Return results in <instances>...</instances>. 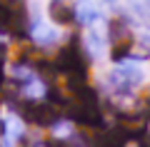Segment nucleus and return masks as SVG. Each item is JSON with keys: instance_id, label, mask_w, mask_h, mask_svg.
<instances>
[{"instance_id": "nucleus-1", "label": "nucleus", "mask_w": 150, "mask_h": 147, "mask_svg": "<svg viewBox=\"0 0 150 147\" xmlns=\"http://www.w3.org/2000/svg\"><path fill=\"white\" fill-rule=\"evenodd\" d=\"M48 15L55 25H68V23L78 20V8L68 5V0H53L48 8Z\"/></svg>"}, {"instance_id": "nucleus-3", "label": "nucleus", "mask_w": 150, "mask_h": 147, "mask_svg": "<svg viewBox=\"0 0 150 147\" xmlns=\"http://www.w3.org/2000/svg\"><path fill=\"white\" fill-rule=\"evenodd\" d=\"M40 147H70L68 140H60V137H53V140H45Z\"/></svg>"}, {"instance_id": "nucleus-2", "label": "nucleus", "mask_w": 150, "mask_h": 147, "mask_svg": "<svg viewBox=\"0 0 150 147\" xmlns=\"http://www.w3.org/2000/svg\"><path fill=\"white\" fill-rule=\"evenodd\" d=\"M98 18H100V13H98L95 8H90V5H80L78 8V20H80L83 25H90V23H95Z\"/></svg>"}]
</instances>
